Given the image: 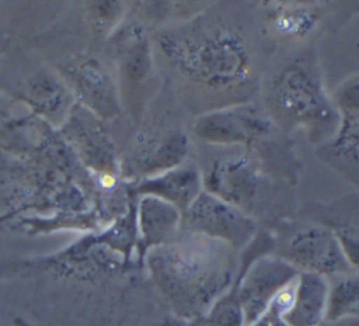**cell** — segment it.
Here are the masks:
<instances>
[{
	"label": "cell",
	"instance_id": "1",
	"mask_svg": "<svg viewBox=\"0 0 359 326\" xmlns=\"http://www.w3.org/2000/svg\"><path fill=\"white\" fill-rule=\"evenodd\" d=\"M154 42L175 79L208 111L252 101L259 73L251 41L240 21L206 11L160 30Z\"/></svg>",
	"mask_w": 359,
	"mask_h": 326
},
{
	"label": "cell",
	"instance_id": "2",
	"mask_svg": "<svg viewBox=\"0 0 359 326\" xmlns=\"http://www.w3.org/2000/svg\"><path fill=\"white\" fill-rule=\"evenodd\" d=\"M143 264L174 316L196 320L231 287L238 259L230 246L184 230L150 250Z\"/></svg>",
	"mask_w": 359,
	"mask_h": 326
},
{
	"label": "cell",
	"instance_id": "3",
	"mask_svg": "<svg viewBox=\"0 0 359 326\" xmlns=\"http://www.w3.org/2000/svg\"><path fill=\"white\" fill-rule=\"evenodd\" d=\"M264 108L285 135L303 128L317 145L325 143L338 126L337 108L310 49L287 58L275 70L265 87Z\"/></svg>",
	"mask_w": 359,
	"mask_h": 326
},
{
	"label": "cell",
	"instance_id": "4",
	"mask_svg": "<svg viewBox=\"0 0 359 326\" xmlns=\"http://www.w3.org/2000/svg\"><path fill=\"white\" fill-rule=\"evenodd\" d=\"M196 139L219 146H240L251 152L258 162L287 160L290 153L286 135L275 125L266 110L254 101L236 104L198 115L192 124Z\"/></svg>",
	"mask_w": 359,
	"mask_h": 326
},
{
	"label": "cell",
	"instance_id": "5",
	"mask_svg": "<svg viewBox=\"0 0 359 326\" xmlns=\"http://www.w3.org/2000/svg\"><path fill=\"white\" fill-rule=\"evenodd\" d=\"M129 264L121 254L112 228L88 233L65 249L34 259L7 260L0 264V277L48 273L56 277L93 280L104 274L118 273Z\"/></svg>",
	"mask_w": 359,
	"mask_h": 326
},
{
	"label": "cell",
	"instance_id": "6",
	"mask_svg": "<svg viewBox=\"0 0 359 326\" xmlns=\"http://www.w3.org/2000/svg\"><path fill=\"white\" fill-rule=\"evenodd\" d=\"M273 249L275 240L268 233H257L238 259L233 285L245 326L255 322L299 274L286 260L271 254Z\"/></svg>",
	"mask_w": 359,
	"mask_h": 326
},
{
	"label": "cell",
	"instance_id": "7",
	"mask_svg": "<svg viewBox=\"0 0 359 326\" xmlns=\"http://www.w3.org/2000/svg\"><path fill=\"white\" fill-rule=\"evenodd\" d=\"M199 167L203 190L237 208H245L255 200L261 185L258 159L244 148L230 146Z\"/></svg>",
	"mask_w": 359,
	"mask_h": 326
},
{
	"label": "cell",
	"instance_id": "8",
	"mask_svg": "<svg viewBox=\"0 0 359 326\" xmlns=\"http://www.w3.org/2000/svg\"><path fill=\"white\" fill-rule=\"evenodd\" d=\"M243 250L257 235V222L237 208L205 190L182 215V229Z\"/></svg>",
	"mask_w": 359,
	"mask_h": 326
},
{
	"label": "cell",
	"instance_id": "9",
	"mask_svg": "<svg viewBox=\"0 0 359 326\" xmlns=\"http://www.w3.org/2000/svg\"><path fill=\"white\" fill-rule=\"evenodd\" d=\"M331 98L338 112V126L321 145L324 159L359 185V74L344 80Z\"/></svg>",
	"mask_w": 359,
	"mask_h": 326
},
{
	"label": "cell",
	"instance_id": "10",
	"mask_svg": "<svg viewBox=\"0 0 359 326\" xmlns=\"http://www.w3.org/2000/svg\"><path fill=\"white\" fill-rule=\"evenodd\" d=\"M299 273H316L324 277L351 273L332 229L321 225L302 226L294 230L278 254Z\"/></svg>",
	"mask_w": 359,
	"mask_h": 326
},
{
	"label": "cell",
	"instance_id": "11",
	"mask_svg": "<svg viewBox=\"0 0 359 326\" xmlns=\"http://www.w3.org/2000/svg\"><path fill=\"white\" fill-rule=\"evenodd\" d=\"M63 132L83 163L102 176L104 181L114 184L119 170L118 162L114 145L104 131L100 118L81 105H74L65 119Z\"/></svg>",
	"mask_w": 359,
	"mask_h": 326
},
{
	"label": "cell",
	"instance_id": "12",
	"mask_svg": "<svg viewBox=\"0 0 359 326\" xmlns=\"http://www.w3.org/2000/svg\"><path fill=\"white\" fill-rule=\"evenodd\" d=\"M65 84L79 105L100 119H109L121 112L118 87L112 77L94 59L70 63L62 70Z\"/></svg>",
	"mask_w": 359,
	"mask_h": 326
},
{
	"label": "cell",
	"instance_id": "13",
	"mask_svg": "<svg viewBox=\"0 0 359 326\" xmlns=\"http://www.w3.org/2000/svg\"><path fill=\"white\" fill-rule=\"evenodd\" d=\"M137 252L136 261L143 264L146 254L178 237L182 229V212L172 204L153 195L137 197Z\"/></svg>",
	"mask_w": 359,
	"mask_h": 326
},
{
	"label": "cell",
	"instance_id": "14",
	"mask_svg": "<svg viewBox=\"0 0 359 326\" xmlns=\"http://www.w3.org/2000/svg\"><path fill=\"white\" fill-rule=\"evenodd\" d=\"M191 142L182 129L139 138L129 159V171L139 178L154 176L185 163Z\"/></svg>",
	"mask_w": 359,
	"mask_h": 326
},
{
	"label": "cell",
	"instance_id": "15",
	"mask_svg": "<svg viewBox=\"0 0 359 326\" xmlns=\"http://www.w3.org/2000/svg\"><path fill=\"white\" fill-rule=\"evenodd\" d=\"M202 191L199 167L192 163H182L163 173L139 178L129 187L132 197H157L177 207L182 215Z\"/></svg>",
	"mask_w": 359,
	"mask_h": 326
},
{
	"label": "cell",
	"instance_id": "16",
	"mask_svg": "<svg viewBox=\"0 0 359 326\" xmlns=\"http://www.w3.org/2000/svg\"><path fill=\"white\" fill-rule=\"evenodd\" d=\"M262 18L275 38L300 41L318 30L324 20V7L302 1H271L262 7Z\"/></svg>",
	"mask_w": 359,
	"mask_h": 326
},
{
	"label": "cell",
	"instance_id": "17",
	"mask_svg": "<svg viewBox=\"0 0 359 326\" xmlns=\"http://www.w3.org/2000/svg\"><path fill=\"white\" fill-rule=\"evenodd\" d=\"M330 282L327 277L302 271L293 287V298L283 320L287 326H317L325 320Z\"/></svg>",
	"mask_w": 359,
	"mask_h": 326
},
{
	"label": "cell",
	"instance_id": "18",
	"mask_svg": "<svg viewBox=\"0 0 359 326\" xmlns=\"http://www.w3.org/2000/svg\"><path fill=\"white\" fill-rule=\"evenodd\" d=\"M122 42L119 59L121 84L126 91H133L146 82L151 72V46L142 30L135 25L125 31Z\"/></svg>",
	"mask_w": 359,
	"mask_h": 326
},
{
	"label": "cell",
	"instance_id": "19",
	"mask_svg": "<svg viewBox=\"0 0 359 326\" xmlns=\"http://www.w3.org/2000/svg\"><path fill=\"white\" fill-rule=\"evenodd\" d=\"M28 103L49 119H66L70 110V91L50 73H38L25 84Z\"/></svg>",
	"mask_w": 359,
	"mask_h": 326
},
{
	"label": "cell",
	"instance_id": "20",
	"mask_svg": "<svg viewBox=\"0 0 359 326\" xmlns=\"http://www.w3.org/2000/svg\"><path fill=\"white\" fill-rule=\"evenodd\" d=\"M359 275H339L330 284L325 320H339L359 316Z\"/></svg>",
	"mask_w": 359,
	"mask_h": 326
},
{
	"label": "cell",
	"instance_id": "21",
	"mask_svg": "<svg viewBox=\"0 0 359 326\" xmlns=\"http://www.w3.org/2000/svg\"><path fill=\"white\" fill-rule=\"evenodd\" d=\"M201 326H245L244 316L237 301L236 288L231 287L199 319Z\"/></svg>",
	"mask_w": 359,
	"mask_h": 326
},
{
	"label": "cell",
	"instance_id": "22",
	"mask_svg": "<svg viewBox=\"0 0 359 326\" xmlns=\"http://www.w3.org/2000/svg\"><path fill=\"white\" fill-rule=\"evenodd\" d=\"M294 280L286 288H283L271 302L269 308L255 322H252L248 326H287L283 320V315L287 312L292 304Z\"/></svg>",
	"mask_w": 359,
	"mask_h": 326
},
{
	"label": "cell",
	"instance_id": "23",
	"mask_svg": "<svg viewBox=\"0 0 359 326\" xmlns=\"http://www.w3.org/2000/svg\"><path fill=\"white\" fill-rule=\"evenodd\" d=\"M332 230L351 270H359V226L341 225Z\"/></svg>",
	"mask_w": 359,
	"mask_h": 326
},
{
	"label": "cell",
	"instance_id": "24",
	"mask_svg": "<svg viewBox=\"0 0 359 326\" xmlns=\"http://www.w3.org/2000/svg\"><path fill=\"white\" fill-rule=\"evenodd\" d=\"M122 7L119 6V3H112V1H100L97 3V6L94 7V17L98 22L104 24V22H111L114 21L116 17H119Z\"/></svg>",
	"mask_w": 359,
	"mask_h": 326
},
{
	"label": "cell",
	"instance_id": "25",
	"mask_svg": "<svg viewBox=\"0 0 359 326\" xmlns=\"http://www.w3.org/2000/svg\"><path fill=\"white\" fill-rule=\"evenodd\" d=\"M317 326H359V316L344 318L339 320H324Z\"/></svg>",
	"mask_w": 359,
	"mask_h": 326
},
{
	"label": "cell",
	"instance_id": "26",
	"mask_svg": "<svg viewBox=\"0 0 359 326\" xmlns=\"http://www.w3.org/2000/svg\"><path fill=\"white\" fill-rule=\"evenodd\" d=\"M158 326H201V325H199V319H196V320H184V319L171 316V318L164 319Z\"/></svg>",
	"mask_w": 359,
	"mask_h": 326
}]
</instances>
